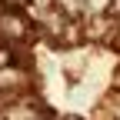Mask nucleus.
I'll use <instances>...</instances> for the list:
<instances>
[{
    "label": "nucleus",
    "mask_w": 120,
    "mask_h": 120,
    "mask_svg": "<svg viewBox=\"0 0 120 120\" xmlns=\"http://www.w3.org/2000/svg\"><path fill=\"white\" fill-rule=\"evenodd\" d=\"M110 17L120 20V0H110Z\"/></svg>",
    "instance_id": "obj_3"
},
{
    "label": "nucleus",
    "mask_w": 120,
    "mask_h": 120,
    "mask_svg": "<svg viewBox=\"0 0 120 120\" xmlns=\"http://www.w3.org/2000/svg\"><path fill=\"white\" fill-rule=\"evenodd\" d=\"M34 34V20L23 10H4L0 13V40H7V47H17Z\"/></svg>",
    "instance_id": "obj_1"
},
{
    "label": "nucleus",
    "mask_w": 120,
    "mask_h": 120,
    "mask_svg": "<svg viewBox=\"0 0 120 120\" xmlns=\"http://www.w3.org/2000/svg\"><path fill=\"white\" fill-rule=\"evenodd\" d=\"M0 4H4V10H20L27 0H0Z\"/></svg>",
    "instance_id": "obj_2"
},
{
    "label": "nucleus",
    "mask_w": 120,
    "mask_h": 120,
    "mask_svg": "<svg viewBox=\"0 0 120 120\" xmlns=\"http://www.w3.org/2000/svg\"><path fill=\"white\" fill-rule=\"evenodd\" d=\"M64 120H80V117H64Z\"/></svg>",
    "instance_id": "obj_4"
},
{
    "label": "nucleus",
    "mask_w": 120,
    "mask_h": 120,
    "mask_svg": "<svg viewBox=\"0 0 120 120\" xmlns=\"http://www.w3.org/2000/svg\"><path fill=\"white\" fill-rule=\"evenodd\" d=\"M0 90H4V87H0Z\"/></svg>",
    "instance_id": "obj_5"
}]
</instances>
